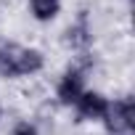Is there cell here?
<instances>
[{
  "label": "cell",
  "instance_id": "7",
  "mask_svg": "<svg viewBox=\"0 0 135 135\" xmlns=\"http://www.w3.org/2000/svg\"><path fill=\"white\" fill-rule=\"evenodd\" d=\"M11 135H40V130L32 122H16L13 130H11Z\"/></svg>",
  "mask_w": 135,
  "mask_h": 135
},
{
  "label": "cell",
  "instance_id": "3",
  "mask_svg": "<svg viewBox=\"0 0 135 135\" xmlns=\"http://www.w3.org/2000/svg\"><path fill=\"white\" fill-rule=\"evenodd\" d=\"M85 90H88V72L82 69L80 64H69L61 72L58 82H56V101L61 106H69L72 109Z\"/></svg>",
  "mask_w": 135,
  "mask_h": 135
},
{
  "label": "cell",
  "instance_id": "5",
  "mask_svg": "<svg viewBox=\"0 0 135 135\" xmlns=\"http://www.w3.org/2000/svg\"><path fill=\"white\" fill-rule=\"evenodd\" d=\"M109 95H103L101 90H85L80 98H77V103L72 106L74 109V114H77V119L80 122H101L103 117H106V109H109Z\"/></svg>",
  "mask_w": 135,
  "mask_h": 135
},
{
  "label": "cell",
  "instance_id": "8",
  "mask_svg": "<svg viewBox=\"0 0 135 135\" xmlns=\"http://www.w3.org/2000/svg\"><path fill=\"white\" fill-rule=\"evenodd\" d=\"M0 122H3V101H0Z\"/></svg>",
  "mask_w": 135,
  "mask_h": 135
},
{
  "label": "cell",
  "instance_id": "1",
  "mask_svg": "<svg viewBox=\"0 0 135 135\" xmlns=\"http://www.w3.org/2000/svg\"><path fill=\"white\" fill-rule=\"evenodd\" d=\"M45 69L42 50L32 45H21L13 40H0V77L3 80H19V77H35Z\"/></svg>",
  "mask_w": 135,
  "mask_h": 135
},
{
  "label": "cell",
  "instance_id": "6",
  "mask_svg": "<svg viewBox=\"0 0 135 135\" xmlns=\"http://www.w3.org/2000/svg\"><path fill=\"white\" fill-rule=\"evenodd\" d=\"M61 0H27V8H29V16L40 24H50L53 19H58L61 13Z\"/></svg>",
  "mask_w": 135,
  "mask_h": 135
},
{
  "label": "cell",
  "instance_id": "2",
  "mask_svg": "<svg viewBox=\"0 0 135 135\" xmlns=\"http://www.w3.org/2000/svg\"><path fill=\"white\" fill-rule=\"evenodd\" d=\"M101 122L106 127V135H135V98L122 95L109 101L106 117Z\"/></svg>",
  "mask_w": 135,
  "mask_h": 135
},
{
  "label": "cell",
  "instance_id": "4",
  "mask_svg": "<svg viewBox=\"0 0 135 135\" xmlns=\"http://www.w3.org/2000/svg\"><path fill=\"white\" fill-rule=\"evenodd\" d=\"M64 45L69 50H74L77 56L90 53V48H93V24H90L88 11H80L77 19L64 29Z\"/></svg>",
  "mask_w": 135,
  "mask_h": 135
}]
</instances>
